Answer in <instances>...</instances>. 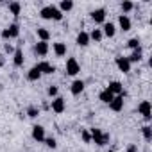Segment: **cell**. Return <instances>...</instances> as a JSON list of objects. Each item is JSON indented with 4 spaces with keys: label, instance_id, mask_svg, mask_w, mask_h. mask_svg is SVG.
<instances>
[{
    "label": "cell",
    "instance_id": "7402d4cb",
    "mask_svg": "<svg viewBox=\"0 0 152 152\" xmlns=\"http://www.w3.org/2000/svg\"><path fill=\"white\" fill-rule=\"evenodd\" d=\"M36 32H38V38H39V41H48V38H50V32H48L45 27H39Z\"/></svg>",
    "mask_w": 152,
    "mask_h": 152
},
{
    "label": "cell",
    "instance_id": "83f0119b",
    "mask_svg": "<svg viewBox=\"0 0 152 152\" xmlns=\"http://www.w3.org/2000/svg\"><path fill=\"white\" fill-rule=\"evenodd\" d=\"M27 115H29L31 118H36V116L39 115V109H38L36 106H29V107H27Z\"/></svg>",
    "mask_w": 152,
    "mask_h": 152
},
{
    "label": "cell",
    "instance_id": "2e32d148",
    "mask_svg": "<svg viewBox=\"0 0 152 152\" xmlns=\"http://www.w3.org/2000/svg\"><path fill=\"white\" fill-rule=\"evenodd\" d=\"M118 22H120V27H122V31H124V32L131 31V20H129V16H127V15H120Z\"/></svg>",
    "mask_w": 152,
    "mask_h": 152
},
{
    "label": "cell",
    "instance_id": "1f68e13d",
    "mask_svg": "<svg viewBox=\"0 0 152 152\" xmlns=\"http://www.w3.org/2000/svg\"><path fill=\"white\" fill-rule=\"evenodd\" d=\"M45 143H47L48 148H56V147H57V141H56L54 138H45Z\"/></svg>",
    "mask_w": 152,
    "mask_h": 152
},
{
    "label": "cell",
    "instance_id": "3957f363",
    "mask_svg": "<svg viewBox=\"0 0 152 152\" xmlns=\"http://www.w3.org/2000/svg\"><path fill=\"white\" fill-rule=\"evenodd\" d=\"M79 72H81V66H79L77 59H75V57H70V59L66 61V73H68V75H77Z\"/></svg>",
    "mask_w": 152,
    "mask_h": 152
},
{
    "label": "cell",
    "instance_id": "ffe728a7",
    "mask_svg": "<svg viewBox=\"0 0 152 152\" xmlns=\"http://www.w3.org/2000/svg\"><path fill=\"white\" fill-rule=\"evenodd\" d=\"M113 97H115V95H113L107 88H106V90H102V91H100V95H99V99H100L104 104H109V102L113 100Z\"/></svg>",
    "mask_w": 152,
    "mask_h": 152
},
{
    "label": "cell",
    "instance_id": "8d00e7d4",
    "mask_svg": "<svg viewBox=\"0 0 152 152\" xmlns=\"http://www.w3.org/2000/svg\"><path fill=\"white\" fill-rule=\"evenodd\" d=\"M109 152H113V150H109Z\"/></svg>",
    "mask_w": 152,
    "mask_h": 152
},
{
    "label": "cell",
    "instance_id": "52a82bcc",
    "mask_svg": "<svg viewBox=\"0 0 152 152\" xmlns=\"http://www.w3.org/2000/svg\"><path fill=\"white\" fill-rule=\"evenodd\" d=\"M116 66H118L120 72H124V73H129V72H131V63H129L127 57L118 56V57H116Z\"/></svg>",
    "mask_w": 152,
    "mask_h": 152
},
{
    "label": "cell",
    "instance_id": "5b68a950",
    "mask_svg": "<svg viewBox=\"0 0 152 152\" xmlns=\"http://www.w3.org/2000/svg\"><path fill=\"white\" fill-rule=\"evenodd\" d=\"M109 107H111V111H115V113L122 111V109H124V95H115L113 100L109 102Z\"/></svg>",
    "mask_w": 152,
    "mask_h": 152
},
{
    "label": "cell",
    "instance_id": "4dcf8cb0",
    "mask_svg": "<svg viewBox=\"0 0 152 152\" xmlns=\"http://www.w3.org/2000/svg\"><path fill=\"white\" fill-rule=\"evenodd\" d=\"M127 45H129L132 50H136V48H140V39H138V38H132V39L127 41Z\"/></svg>",
    "mask_w": 152,
    "mask_h": 152
},
{
    "label": "cell",
    "instance_id": "4316f807",
    "mask_svg": "<svg viewBox=\"0 0 152 152\" xmlns=\"http://www.w3.org/2000/svg\"><path fill=\"white\" fill-rule=\"evenodd\" d=\"M20 9H22V7H20V4H18V2H11V4H9V11H11L15 16H18V15H20Z\"/></svg>",
    "mask_w": 152,
    "mask_h": 152
},
{
    "label": "cell",
    "instance_id": "d4e9b609",
    "mask_svg": "<svg viewBox=\"0 0 152 152\" xmlns=\"http://www.w3.org/2000/svg\"><path fill=\"white\" fill-rule=\"evenodd\" d=\"M73 7V2H72V0H63V2L59 4V11L63 13V11H70Z\"/></svg>",
    "mask_w": 152,
    "mask_h": 152
},
{
    "label": "cell",
    "instance_id": "d6a6232c",
    "mask_svg": "<svg viewBox=\"0 0 152 152\" xmlns=\"http://www.w3.org/2000/svg\"><path fill=\"white\" fill-rule=\"evenodd\" d=\"M48 95H50V97H56V95H57V86H50V88H48Z\"/></svg>",
    "mask_w": 152,
    "mask_h": 152
},
{
    "label": "cell",
    "instance_id": "7a4b0ae2",
    "mask_svg": "<svg viewBox=\"0 0 152 152\" xmlns=\"http://www.w3.org/2000/svg\"><path fill=\"white\" fill-rule=\"evenodd\" d=\"M90 134H91V141H95V143L100 145V147L109 141V134H107V132H102V131L97 129V127H93V129L90 131Z\"/></svg>",
    "mask_w": 152,
    "mask_h": 152
},
{
    "label": "cell",
    "instance_id": "cb8c5ba5",
    "mask_svg": "<svg viewBox=\"0 0 152 152\" xmlns=\"http://www.w3.org/2000/svg\"><path fill=\"white\" fill-rule=\"evenodd\" d=\"M23 64V54H22V48H16L15 50V66H22Z\"/></svg>",
    "mask_w": 152,
    "mask_h": 152
},
{
    "label": "cell",
    "instance_id": "d590c367",
    "mask_svg": "<svg viewBox=\"0 0 152 152\" xmlns=\"http://www.w3.org/2000/svg\"><path fill=\"white\" fill-rule=\"evenodd\" d=\"M4 63H6V59H4V56L0 54V66H4Z\"/></svg>",
    "mask_w": 152,
    "mask_h": 152
},
{
    "label": "cell",
    "instance_id": "f1b7e54d",
    "mask_svg": "<svg viewBox=\"0 0 152 152\" xmlns=\"http://www.w3.org/2000/svg\"><path fill=\"white\" fill-rule=\"evenodd\" d=\"M132 9H134V4H132V2H129V0L122 2V11H124V13H129V11H132Z\"/></svg>",
    "mask_w": 152,
    "mask_h": 152
},
{
    "label": "cell",
    "instance_id": "30bf717a",
    "mask_svg": "<svg viewBox=\"0 0 152 152\" xmlns=\"http://www.w3.org/2000/svg\"><path fill=\"white\" fill-rule=\"evenodd\" d=\"M107 90H109L113 95H124V86H122V83H118V81H113V83H109Z\"/></svg>",
    "mask_w": 152,
    "mask_h": 152
},
{
    "label": "cell",
    "instance_id": "4fadbf2b",
    "mask_svg": "<svg viewBox=\"0 0 152 152\" xmlns=\"http://www.w3.org/2000/svg\"><path fill=\"white\" fill-rule=\"evenodd\" d=\"M70 90H72V95L77 97V95H81V93L84 91V83H83V81H79V79H77V81H73Z\"/></svg>",
    "mask_w": 152,
    "mask_h": 152
},
{
    "label": "cell",
    "instance_id": "ba28073f",
    "mask_svg": "<svg viewBox=\"0 0 152 152\" xmlns=\"http://www.w3.org/2000/svg\"><path fill=\"white\" fill-rule=\"evenodd\" d=\"M91 18H93V22L95 23H104V20H106V9H95L93 13H91Z\"/></svg>",
    "mask_w": 152,
    "mask_h": 152
},
{
    "label": "cell",
    "instance_id": "6da1fadb",
    "mask_svg": "<svg viewBox=\"0 0 152 152\" xmlns=\"http://www.w3.org/2000/svg\"><path fill=\"white\" fill-rule=\"evenodd\" d=\"M39 15H41L43 20H57V22L63 20V13H61L56 6H45V7L39 11Z\"/></svg>",
    "mask_w": 152,
    "mask_h": 152
},
{
    "label": "cell",
    "instance_id": "f546056e",
    "mask_svg": "<svg viewBox=\"0 0 152 152\" xmlns=\"http://www.w3.org/2000/svg\"><path fill=\"white\" fill-rule=\"evenodd\" d=\"M81 138L84 140V143H91V134H90V131L83 129V131H81Z\"/></svg>",
    "mask_w": 152,
    "mask_h": 152
},
{
    "label": "cell",
    "instance_id": "484cf974",
    "mask_svg": "<svg viewBox=\"0 0 152 152\" xmlns=\"http://www.w3.org/2000/svg\"><path fill=\"white\" fill-rule=\"evenodd\" d=\"M141 132H143V138H145L147 141L152 140V127H150V125H145V127L141 129Z\"/></svg>",
    "mask_w": 152,
    "mask_h": 152
},
{
    "label": "cell",
    "instance_id": "d6986e66",
    "mask_svg": "<svg viewBox=\"0 0 152 152\" xmlns=\"http://www.w3.org/2000/svg\"><path fill=\"white\" fill-rule=\"evenodd\" d=\"M54 52H56V56L57 57H63V56H66V45L64 43H54Z\"/></svg>",
    "mask_w": 152,
    "mask_h": 152
},
{
    "label": "cell",
    "instance_id": "8992f818",
    "mask_svg": "<svg viewBox=\"0 0 152 152\" xmlns=\"http://www.w3.org/2000/svg\"><path fill=\"white\" fill-rule=\"evenodd\" d=\"M138 111H140V115L145 116V120H150V116H152V106H150L148 100H143V102L138 106Z\"/></svg>",
    "mask_w": 152,
    "mask_h": 152
},
{
    "label": "cell",
    "instance_id": "e575fe53",
    "mask_svg": "<svg viewBox=\"0 0 152 152\" xmlns=\"http://www.w3.org/2000/svg\"><path fill=\"white\" fill-rule=\"evenodd\" d=\"M125 152H138V148H136V145H129Z\"/></svg>",
    "mask_w": 152,
    "mask_h": 152
},
{
    "label": "cell",
    "instance_id": "9a60e30c",
    "mask_svg": "<svg viewBox=\"0 0 152 152\" xmlns=\"http://www.w3.org/2000/svg\"><path fill=\"white\" fill-rule=\"evenodd\" d=\"M36 66L39 68L41 73H54V72H56V68H54L50 63H47V61H41V63H38Z\"/></svg>",
    "mask_w": 152,
    "mask_h": 152
},
{
    "label": "cell",
    "instance_id": "5bb4252c",
    "mask_svg": "<svg viewBox=\"0 0 152 152\" xmlns=\"http://www.w3.org/2000/svg\"><path fill=\"white\" fill-rule=\"evenodd\" d=\"M77 45L79 47H86V45H90V34L88 32H84V31H81L79 34H77Z\"/></svg>",
    "mask_w": 152,
    "mask_h": 152
},
{
    "label": "cell",
    "instance_id": "603a6c76",
    "mask_svg": "<svg viewBox=\"0 0 152 152\" xmlns=\"http://www.w3.org/2000/svg\"><path fill=\"white\" fill-rule=\"evenodd\" d=\"M104 38V34H102V29H93L91 32H90V41L93 39V41H100Z\"/></svg>",
    "mask_w": 152,
    "mask_h": 152
},
{
    "label": "cell",
    "instance_id": "e0dca14e",
    "mask_svg": "<svg viewBox=\"0 0 152 152\" xmlns=\"http://www.w3.org/2000/svg\"><path fill=\"white\" fill-rule=\"evenodd\" d=\"M39 77H41L39 68H38V66H32V68L29 70V73H27V79H29V81H38Z\"/></svg>",
    "mask_w": 152,
    "mask_h": 152
},
{
    "label": "cell",
    "instance_id": "7c38bea8",
    "mask_svg": "<svg viewBox=\"0 0 152 152\" xmlns=\"http://www.w3.org/2000/svg\"><path fill=\"white\" fill-rule=\"evenodd\" d=\"M32 138L36 141H45V129L41 125H34L32 127Z\"/></svg>",
    "mask_w": 152,
    "mask_h": 152
},
{
    "label": "cell",
    "instance_id": "8fae6325",
    "mask_svg": "<svg viewBox=\"0 0 152 152\" xmlns=\"http://www.w3.org/2000/svg\"><path fill=\"white\" fill-rule=\"evenodd\" d=\"M52 111H54V113H63V111H64V99L56 97V99L52 100Z\"/></svg>",
    "mask_w": 152,
    "mask_h": 152
},
{
    "label": "cell",
    "instance_id": "ac0fdd59",
    "mask_svg": "<svg viewBox=\"0 0 152 152\" xmlns=\"http://www.w3.org/2000/svg\"><path fill=\"white\" fill-rule=\"evenodd\" d=\"M115 32H116V29H115V25L109 22V23H104V29H102V34L104 36H107V38H113L115 36Z\"/></svg>",
    "mask_w": 152,
    "mask_h": 152
},
{
    "label": "cell",
    "instance_id": "44dd1931",
    "mask_svg": "<svg viewBox=\"0 0 152 152\" xmlns=\"http://www.w3.org/2000/svg\"><path fill=\"white\" fill-rule=\"evenodd\" d=\"M127 59H129V63H140V61H141V48L132 50V54H131Z\"/></svg>",
    "mask_w": 152,
    "mask_h": 152
},
{
    "label": "cell",
    "instance_id": "9c48e42d",
    "mask_svg": "<svg viewBox=\"0 0 152 152\" xmlns=\"http://www.w3.org/2000/svg\"><path fill=\"white\" fill-rule=\"evenodd\" d=\"M34 52H36L38 56H41V57L47 56V54H48V43H47V41H38L36 47H34Z\"/></svg>",
    "mask_w": 152,
    "mask_h": 152
},
{
    "label": "cell",
    "instance_id": "277c9868",
    "mask_svg": "<svg viewBox=\"0 0 152 152\" xmlns=\"http://www.w3.org/2000/svg\"><path fill=\"white\" fill-rule=\"evenodd\" d=\"M18 34H20V27H18V23H11L7 29H4V31H2V38H4V39L16 38Z\"/></svg>",
    "mask_w": 152,
    "mask_h": 152
},
{
    "label": "cell",
    "instance_id": "836d02e7",
    "mask_svg": "<svg viewBox=\"0 0 152 152\" xmlns=\"http://www.w3.org/2000/svg\"><path fill=\"white\" fill-rule=\"evenodd\" d=\"M6 52H7V54H11V52H15V48H13V45H9V43H6Z\"/></svg>",
    "mask_w": 152,
    "mask_h": 152
}]
</instances>
